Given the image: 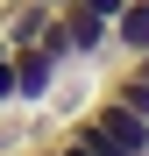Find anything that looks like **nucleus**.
<instances>
[{
    "label": "nucleus",
    "mask_w": 149,
    "mask_h": 156,
    "mask_svg": "<svg viewBox=\"0 0 149 156\" xmlns=\"http://www.w3.org/2000/svg\"><path fill=\"white\" fill-rule=\"evenodd\" d=\"M43 7H71V0H43Z\"/></svg>",
    "instance_id": "9d476101"
},
{
    "label": "nucleus",
    "mask_w": 149,
    "mask_h": 156,
    "mask_svg": "<svg viewBox=\"0 0 149 156\" xmlns=\"http://www.w3.org/2000/svg\"><path fill=\"white\" fill-rule=\"evenodd\" d=\"M57 21H64V50H71V64H114V21L107 14H92L85 0H71V7H57Z\"/></svg>",
    "instance_id": "f03ea898"
},
{
    "label": "nucleus",
    "mask_w": 149,
    "mask_h": 156,
    "mask_svg": "<svg viewBox=\"0 0 149 156\" xmlns=\"http://www.w3.org/2000/svg\"><path fill=\"white\" fill-rule=\"evenodd\" d=\"M14 156H64V149H57V135H36V142H21Z\"/></svg>",
    "instance_id": "0eeeda50"
},
{
    "label": "nucleus",
    "mask_w": 149,
    "mask_h": 156,
    "mask_svg": "<svg viewBox=\"0 0 149 156\" xmlns=\"http://www.w3.org/2000/svg\"><path fill=\"white\" fill-rule=\"evenodd\" d=\"M21 135H36V128H29V121H0V156L21 149Z\"/></svg>",
    "instance_id": "423d86ee"
},
{
    "label": "nucleus",
    "mask_w": 149,
    "mask_h": 156,
    "mask_svg": "<svg viewBox=\"0 0 149 156\" xmlns=\"http://www.w3.org/2000/svg\"><path fill=\"white\" fill-rule=\"evenodd\" d=\"M7 50H14V43H7V21H0V57H7Z\"/></svg>",
    "instance_id": "1a4fd4ad"
},
{
    "label": "nucleus",
    "mask_w": 149,
    "mask_h": 156,
    "mask_svg": "<svg viewBox=\"0 0 149 156\" xmlns=\"http://www.w3.org/2000/svg\"><path fill=\"white\" fill-rule=\"evenodd\" d=\"M64 71H71V50H64V36L21 43V50H14V107H21V114H43Z\"/></svg>",
    "instance_id": "f257e3e1"
},
{
    "label": "nucleus",
    "mask_w": 149,
    "mask_h": 156,
    "mask_svg": "<svg viewBox=\"0 0 149 156\" xmlns=\"http://www.w3.org/2000/svg\"><path fill=\"white\" fill-rule=\"evenodd\" d=\"M85 7H92V14H107V21H114V14H121V0H85Z\"/></svg>",
    "instance_id": "6e6552de"
},
{
    "label": "nucleus",
    "mask_w": 149,
    "mask_h": 156,
    "mask_svg": "<svg viewBox=\"0 0 149 156\" xmlns=\"http://www.w3.org/2000/svg\"><path fill=\"white\" fill-rule=\"evenodd\" d=\"M107 92H114V99H121V107H135V114H142V121H149V78H142V71H135V64H121V71H114V78H107Z\"/></svg>",
    "instance_id": "20e7f679"
},
{
    "label": "nucleus",
    "mask_w": 149,
    "mask_h": 156,
    "mask_svg": "<svg viewBox=\"0 0 149 156\" xmlns=\"http://www.w3.org/2000/svg\"><path fill=\"white\" fill-rule=\"evenodd\" d=\"M7 107H14V50L0 57V114H7Z\"/></svg>",
    "instance_id": "39448f33"
},
{
    "label": "nucleus",
    "mask_w": 149,
    "mask_h": 156,
    "mask_svg": "<svg viewBox=\"0 0 149 156\" xmlns=\"http://www.w3.org/2000/svg\"><path fill=\"white\" fill-rule=\"evenodd\" d=\"M135 156H149V149H135Z\"/></svg>",
    "instance_id": "9b49d317"
},
{
    "label": "nucleus",
    "mask_w": 149,
    "mask_h": 156,
    "mask_svg": "<svg viewBox=\"0 0 149 156\" xmlns=\"http://www.w3.org/2000/svg\"><path fill=\"white\" fill-rule=\"evenodd\" d=\"M121 57H149V0H121V14H114V64Z\"/></svg>",
    "instance_id": "7ed1b4c3"
}]
</instances>
